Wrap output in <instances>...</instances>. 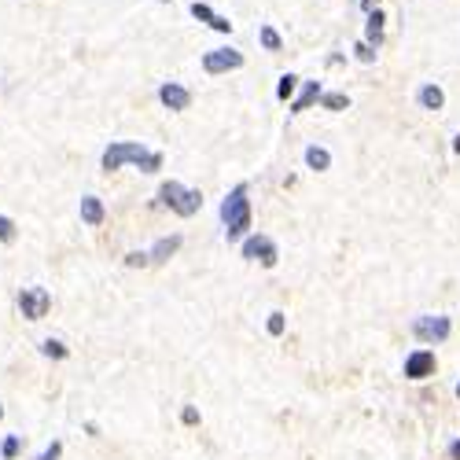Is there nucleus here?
<instances>
[{"mask_svg":"<svg viewBox=\"0 0 460 460\" xmlns=\"http://www.w3.org/2000/svg\"><path fill=\"white\" fill-rule=\"evenodd\" d=\"M125 162H136L144 173H159L162 170L159 151H148L144 144H133V140H114V144L104 151V170L114 173V170H122Z\"/></svg>","mask_w":460,"mask_h":460,"instance_id":"1","label":"nucleus"},{"mask_svg":"<svg viewBox=\"0 0 460 460\" xmlns=\"http://www.w3.org/2000/svg\"><path fill=\"white\" fill-rule=\"evenodd\" d=\"M221 221H225V239L236 244L251 232V199H247V184L232 188V196L221 203Z\"/></svg>","mask_w":460,"mask_h":460,"instance_id":"2","label":"nucleus"},{"mask_svg":"<svg viewBox=\"0 0 460 460\" xmlns=\"http://www.w3.org/2000/svg\"><path fill=\"white\" fill-rule=\"evenodd\" d=\"M159 203H162V207H170L173 214H181V217H191L203 207V196H199V191H191V188H184V184H177V181H166L159 188Z\"/></svg>","mask_w":460,"mask_h":460,"instance_id":"3","label":"nucleus"},{"mask_svg":"<svg viewBox=\"0 0 460 460\" xmlns=\"http://www.w3.org/2000/svg\"><path fill=\"white\" fill-rule=\"evenodd\" d=\"M450 331H453L450 317H416V321H413V335L420 342H427V347L445 342V339H450Z\"/></svg>","mask_w":460,"mask_h":460,"instance_id":"4","label":"nucleus"},{"mask_svg":"<svg viewBox=\"0 0 460 460\" xmlns=\"http://www.w3.org/2000/svg\"><path fill=\"white\" fill-rule=\"evenodd\" d=\"M48 306H52V295H48L45 287H22L19 291V310L26 321H41L48 313Z\"/></svg>","mask_w":460,"mask_h":460,"instance_id":"5","label":"nucleus"},{"mask_svg":"<svg viewBox=\"0 0 460 460\" xmlns=\"http://www.w3.org/2000/svg\"><path fill=\"white\" fill-rule=\"evenodd\" d=\"M244 258L247 262H262L265 269H273L276 265V244L269 236H247L244 239Z\"/></svg>","mask_w":460,"mask_h":460,"instance_id":"6","label":"nucleus"},{"mask_svg":"<svg viewBox=\"0 0 460 460\" xmlns=\"http://www.w3.org/2000/svg\"><path fill=\"white\" fill-rule=\"evenodd\" d=\"M244 67V56L236 52V48H214V52L203 56V70L207 74H225V70H236Z\"/></svg>","mask_w":460,"mask_h":460,"instance_id":"7","label":"nucleus"},{"mask_svg":"<svg viewBox=\"0 0 460 460\" xmlns=\"http://www.w3.org/2000/svg\"><path fill=\"white\" fill-rule=\"evenodd\" d=\"M434 376V354L431 350H416L405 357V379H427Z\"/></svg>","mask_w":460,"mask_h":460,"instance_id":"8","label":"nucleus"},{"mask_svg":"<svg viewBox=\"0 0 460 460\" xmlns=\"http://www.w3.org/2000/svg\"><path fill=\"white\" fill-rule=\"evenodd\" d=\"M159 100L170 111H188V104H191V93L184 85H177V81H166L162 88H159Z\"/></svg>","mask_w":460,"mask_h":460,"instance_id":"9","label":"nucleus"},{"mask_svg":"<svg viewBox=\"0 0 460 460\" xmlns=\"http://www.w3.org/2000/svg\"><path fill=\"white\" fill-rule=\"evenodd\" d=\"M191 15H196V19H203V22H210V26H214L217 33H228V30H232V22H228V19H221V15H214V11H210L207 4H199V0L191 4Z\"/></svg>","mask_w":460,"mask_h":460,"instance_id":"10","label":"nucleus"},{"mask_svg":"<svg viewBox=\"0 0 460 460\" xmlns=\"http://www.w3.org/2000/svg\"><path fill=\"white\" fill-rule=\"evenodd\" d=\"M177 251H181V236H166V239H159V244L151 247L148 258H151V262H170Z\"/></svg>","mask_w":460,"mask_h":460,"instance_id":"11","label":"nucleus"},{"mask_svg":"<svg viewBox=\"0 0 460 460\" xmlns=\"http://www.w3.org/2000/svg\"><path fill=\"white\" fill-rule=\"evenodd\" d=\"M81 221L93 225V228L104 225V203H100L96 196H85V199H81Z\"/></svg>","mask_w":460,"mask_h":460,"instance_id":"12","label":"nucleus"},{"mask_svg":"<svg viewBox=\"0 0 460 460\" xmlns=\"http://www.w3.org/2000/svg\"><path fill=\"white\" fill-rule=\"evenodd\" d=\"M416 100H420V107H427V111H438V107L445 104V96H442V88H438V85H424Z\"/></svg>","mask_w":460,"mask_h":460,"instance_id":"13","label":"nucleus"},{"mask_svg":"<svg viewBox=\"0 0 460 460\" xmlns=\"http://www.w3.org/2000/svg\"><path fill=\"white\" fill-rule=\"evenodd\" d=\"M383 41V11H372L368 15V33H365V45H379Z\"/></svg>","mask_w":460,"mask_h":460,"instance_id":"14","label":"nucleus"},{"mask_svg":"<svg viewBox=\"0 0 460 460\" xmlns=\"http://www.w3.org/2000/svg\"><path fill=\"white\" fill-rule=\"evenodd\" d=\"M317 100H321V85H317V81H306V93L295 100V111H306L310 104H317Z\"/></svg>","mask_w":460,"mask_h":460,"instance_id":"15","label":"nucleus"},{"mask_svg":"<svg viewBox=\"0 0 460 460\" xmlns=\"http://www.w3.org/2000/svg\"><path fill=\"white\" fill-rule=\"evenodd\" d=\"M306 162H310V170H328L331 155H328L324 148H310V151H306Z\"/></svg>","mask_w":460,"mask_h":460,"instance_id":"16","label":"nucleus"},{"mask_svg":"<svg viewBox=\"0 0 460 460\" xmlns=\"http://www.w3.org/2000/svg\"><path fill=\"white\" fill-rule=\"evenodd\" d=\"M41 354H45V357H56V361H63V357H70V350L63 347L59 339H45V342H41Z\"/></svg>","mask_w":460,"mask_h":460,"instance_id":"17","label":"nucleus"},{"mask_svg":"<svg viewBox=\"0 0 460 460\" xmlns=\"http://www.w3.org/2000/svg\"><path fill=\"white\" fill-rule=\"evenodd\" d=\"M19 450H22V438H19V434H8L4 445H0V457H4V460H15Z\"/></svg>","mask_w":460,"mask_h":460,"instance_id":"18","label":"nucleus"},{"mask_svg":"<svg viewBox=\"0 0 460 460\" xmlns=\"http://www.w3.org/2000/svg\"><path fill=\"white\" fill-rule=\"evenodd\" d=\"M15 221H11V217H4L0 214V244H15Z\"/></svg>","mask_w":460,"mask_h":460,"instance_id":"19","label":"nucleus"},{"mask_svg":"<svg viewBox=\"0 0 460 460\" xmlns=\"http://www.w3.org/2000/svg\"><path fill=\"white\" fill-rule=\"evenodd\" d=\"M295 85H299L295 74H284V78H280V85H276V96H280V100H287L291 93H295Z\"/></svg>","mask_w":460,"mask_h":460,"instance_id":"20","label":"nucleus"},{"mask_svg":"<svg viewBox=\"0 0 460 460\" xmlns=\"http://www.w3.org/2000/svg\"><path fill=\"white\" fill-rule=\"evenodd\" d=\"M321 104L331 107V111H342V107H347V96H342V93H321Z\"/></svg>","mask_w":460,"mask_h":460,"instance_id":"21","label":"nucleus"},{"mask_svg":"<svg viewBox=\"0 0 460 460\" xmlns=\"http://www.w3.org/2000/svg\"><path fill=\"white\" fill-rule=\"evenodd\" d=\"M262 45L269 48V52H280V33L273 26H262Z\"/></svg>","mask_w":460,"mask_h":460,"instance_id":"22","label":"nucleus"},{"mask_svg":"<svg viewBox=\"0 0 460 460\" xmlns=\"http://www.w3.org/2000/svg\"><path fill=\"white\" fill-rule=\"evenodd\" d=\"M151 258H148V254H140V251H133V254H125V265H129V269H136V265H140V269H144V265H148Z\"/></svg>","mask_w":460,"mask_h":460,"instance_id":"23","label":"nucleus"},{"mask_svg":"<svg viewBox=\"0 0 460 460\" xmlns=\"http://www.w3.org/2000/svg\"><path fill=\"white\" fill-rule=\"evenodd\" d=\"M269 335H284V313H269Z\"/></svg>","mask_w":460,"mask_h":460,"instance_id":"24","label":"nucleus"},{"mask_svg":"<svg viewBox=\"0 0 460 460\" xmlns=\"http://www.w3.org/2000/svg\"><path fill=\"white\" fill-rule=\"evenodd\" d=\"M354 52H357V59H361V63H372V59H376V52H372V45H365V41H361V45H357V48H354Z\"/></svg>","mask_w":460,"mask_h":460,"instance_id":"25","label":"nucleus"},{"mask_svg":"<svg viewBox=\"0 0 460 460\" xmlns=\"http://www.w3.org/2000/svg\"><path fill=\"white\" fill-rule=\"evenodd\" d=\"M59 457H63V442H52V445H48V450L37 457V460H59Z\"/></svg>","mask_w":460,"mask_h":460,"instance_id":"26","label":"nucleus"},{"mask_svg":"<svg viewBox=\"0 0 460 460\" xmlns=\"http://www.w3.org/2000/svg\"><path fill=\"white\" fill-rule=\"evenodd\" d=\"M181 420H184V424H199V413H196V409H191V405H184Z\"/></svg>","mask_w":460,"mask_h":460,"instance_id":"27","label":"nucleus"},{"mask_svg":"<svg viewBox=\"0 0 460 460\" xmlns=\"http://www.w3.org/2000/svg\"><path fill=\"white\" fill-rule=\"evenodd\" d=\"M450 457H453V460H460V442H453V445H450Z\"/></svg>","mask_w":460,"mask_h":460,"instance_id":"28","label":"nucleus"},{"mask_svg":"<svg viewBox=\"0 0 460 460\" xmlns=\"http://www.w3.org/2000/svg\"><path fill=\"white\" fill-rule=\"evenodd\" d=\"M453 148H457V151H460V136H457V140H453Z\"/></svg>","mask_w":460,"mask_h":460,"instance_id":"29","label":"nucleus"},{"mask_svg":"<svg viewBox=\"0 0 460 460\" xmlns=\"http://www.w3.org/2000/svg\"><path fill=\"white\" fill-rule=\"evenodd\" d=\"M457 398H460V383H457Z\"/></svg>","mask_w":460,"mask_h":460,"instance_id":"30","label":"nucleus"},{"mask_svg":"<svg viewBox=\"0 0 460 460\" xmlns=\"http://www.w3.org/2000/svg\"><path fill=\"white\" fill-rule=\"evenodd\" d=\"M0 416H4V405H0Z\"/></svg>","mask_w":460,"mask_h":460,"instance_id":"31","label":"nucleus"},{"mask_svg":"<svg viewBox=\"0 0 460 460\" xmlns=\"http://www.w3.org/2000/svg\"><path fill=\"white\" fill-rule=\"evenodd\" d=\"M357 4H368V0H357Z\"/></svg>","mask_w":460,"mask_h":460,"instance_id":"32","label":"nucleus"}]
</instances>
